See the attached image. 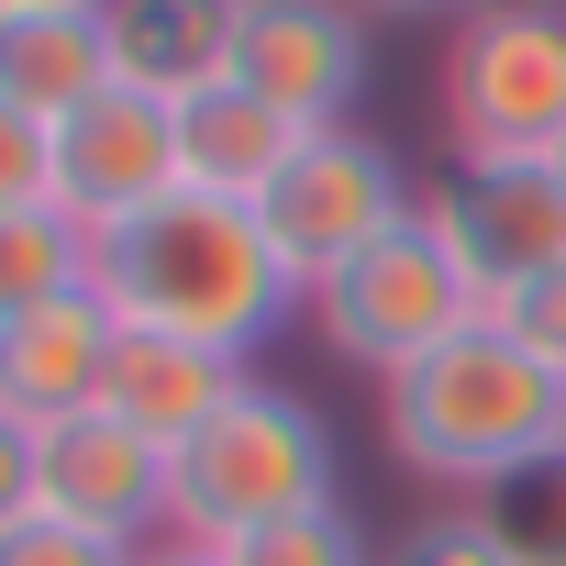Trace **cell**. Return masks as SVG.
Returning a JSON list of instances; mask_svg holds the SVG:
<instances>
[{"label": "cell", "instance_id": "obj_12", "mask_svg": "<svg viewBox=\"0 0 566 566\" xmlns=\"http://www.w3.org/2000/svg\"><path fill=\"white\" fill-rule=\"evenodd\" d=\"M290 156H301V123L277 101H255L244 78H211L178 101V178L211 200H266Z\"/></svg>", "mask_w": 566, "mask_h": 566}, {"label": "cell", "instance_id": "obj_23", "mask_svg": "<svg viewBox=\"0 0 566 566\" xmlns=\"http://www.w3.org/2000/svg\"><path fill=\"white\" fill-rule=\"evenodd\" d=\"M34 511H45V422L0 411V533L34 522Z\"/></svg>", "mask_w": 566, "mask_h": 566}, {"label": "cell", "instance_id": "obj_7", "mask_svg": "<svg viewBox=\"0 0 566 566\" xmlns=\"http://www.w3.org/2000/svg\"><path fill=\"white\" fill-rule=\"evenodd\" d=\"M178 189H189L178 178V101L112 78L101 101H78L56 123V211H78L90 233H123L134 211H156Z\"/></svg>", "mask_w": 566, "mask_h": 566}, {"label": "cell", "instance_id": "obj_22", "mask_svg": "<svg viewBox=\"0 0 566 566\" xmlns=\"http://www.w3.org/2000/svg\"><path fill=\"white\" fill-rule=\"evenodd\" d=\"M489 323H500L511 345H533V356H544V367L566 378V266H544L533 290H511V301H500Z\"/></svg>", "mask_w": 566, "mask_h": 566}, {"label": "cell", "instance_id": "obj_9", "mask_svg": "<svg viewBox=\"0 0 566 566\" xmlns=\"http://www.w3.org/2000/svg\"><path fill=\"white\" fill-rule=\"evenodd\" d=\"M233 78L255 101H277L301 134L345 123L367 90V12L356 0H244L233 23Z\"/></svg>", "mask_w": 566, "mask_h": 566}, {"label": "cell", "instance_id": "obj_15", "mask_svg": "<svg viewBox=\"0 0 566 566\" xmlns=\"http://www.w3.org/2000/svg\"><path fill=\"white\" fill-rule=\"evenodd\" d=\"M233 23H244V0H112V56L134 90L189 101L233 78Z\"/></svg>", "mask_w": 566, "mask_h": 566}, {"label": "cell", "instance_id": "obj_11", "mask_svg": "<svg viewBox=\"0 0 566 566\" xmlns=\"http://www.w3.org/2000/svg\"><path fill=\"white\" fill-rule=\"evenodd\" d=\"M112 356H123V312L101 301V277L23 323H0V411L23 422H67V411H101L112 389Z\"/></svg>", "mask_w": 566, "mask_h": 566}, {"label": "cell", "instance_id": "obj_26", "mask_svg": "<svg viewBox=\"0 0 566 566\" xmlns=\"http://www.w3.org/2000/svg\"><path fill=\"white\" fill-rule=\"evenodd\" d=\"M23 12H112V0H23Z\"/></svg>", "mask_w": 566, "mask_h": 566}, {"label": "cell", "instance_id": "obj_19", "mask_svg": "<svg viewBox=\"0 0 566 566\" xmlns=\"http://www.w3.org/2000/svg\"><path fill=\"white\" fill-rule=\"evenodd\" d=\"M378 566H522V555H511V533L489 522V500H444V511H422Z\"/></svg>", "mask_w": 566, "mask_h": 566}, {"label": "cell", "instance_id": "obj_10", "mask_svg": "<svg viewBox=\"0 0 566 566\" xmlns=\"http://www.w3.org/2000/svg\"><path fill=\"white\" fill-rule=\"evenodd\" d=\"M45 511H67L112 544H145L156 522H178V455L145 444L123 411H67V422H45Z\"/></svg>", "mask_w": 566, "mask_h": 566}, {"label": "cell", "instance_id": "obj_8", "mask_svg": "<svg viewBox=\"0 0 566 566\" xmlns=\"http://www.w3.org/2000/svg\"><path fill=\"white\" fill-rule=\"evenodd\" d=\"M422 222L455 244V266L478 277V301L500 312L511 290H533L544 266H566V189H555V167H444L433 178V200H422Z\"/></svg>", "mask_w": 566, "mask_h": 566}, {"label": "cell", "instance_id": "obj_21", "mask_svg": "<svg viewBox=\"0 0 566 566\" xmlns=\"http://www.w3.org/2000/svg\"><path fill=\"white\" fill-rule=\"evenodd\" d=\"M56 200V123L0 101V211H45Z\"/></svg>", "mask_w": 566, "mask_h": 566}, {"label": "cell", "instance_id": "obj_20", "mask_svg": "<svg viewBox=\"0 0 566 566\" xmlns=\"http://www.w3.org/2000/svg\"><path fill=\"white\" fill-rule=\"evenodd\" d=\"M0 566H145V544H112V533H90L67 511H34V522L0 533Z\"/></svg>", "mask_w": 566, "mask_h": 566}, {"label": "cell", "instance_id": "obj_3", "mask_svg": "<svg viewBox=\"0 0 566 566\" xmlns=\"http://www.w3.org/2000/svg\"><path fill=\"white\" fill-rule=\"evenodd\" d=\"M334 500V422L301 389L244 378L189 444H178V544H233L255 522H290Z\"/></svg>", "mask_w": 566, "mask_h": 566}, {"label": "cell", "instance_id": "obj_17", "mask_svg": "<svg viewBox=\"0 0 566 566\" xmlns=\"http://www.w3.org/2000/svg\"><path fill=\"white\" fill-rule=\"evenodd\" d=\"M211 555H222V566H378V544L356 533L345 500L290 511V522H255V533H233V544H211Z\"/></svg>", "mask_w": 566, "mask_h": 566}, {"label": "cell", "instance_id": "obj_13", "mask_svg": "<svg viewBox=\"0 0 566 566\" xmlns=\"http://www.w3.org/2000/svg\"><path fill=\"white\" fill-rule=\"evenodd\" d=\"M112 78H123L112 12H23V0H0V101H12V112L67 123V112L101 101Z\"/></svg>", "mask_w": 566, "mask_h": 566}, {"label": "cell", "instance_id": "obj_5", "mask_svg": "<svg viewBox=\"0 0 566 566\" xmlns=\"http://www.w3.org/2000/svg\"><path fill=\"white\" fill-rule=\"evenodd\" d=\"M312 323H323V345H334L345 367L400 378V367H422L433 345H455L467 323H489V301H478V277L455 266V244L411 211L400 233H378L367 255H345L323 290H312Z\"/></svg>", "mask_w": 566, "mask_h": 566}, {"label": "cell", "instance_id": "obj_18", "mask_svg": "<svg viewBox=\"0 0 566 566\" xmlns=\"http://www.w3.org/2000/svg\"><path fill=\"white\" fill-rule=\"evenodd\" d=\"M489 522L511 533L522 566H566V455H544V467H522L511 489H489Z\"/></svg>", "mask_w": 566, "mask_h": 566}, {"label": "cell", "instance_id": "obj_4", "mask_svg": "<svg viewBox=\"0 0 566 566\" xmlns=\"http://www.w3.org/2000/svg\"><path fill=\"white\" fill-rule=\"evenodd\" d=\"M444 123L467 167H544L566 145V12L478 0L444 34Z\"/></svg>", "mask_w": 566, "mask_h": 566}, {"label": "cell", "instance_id": "obj_25", "mask_svg": "<svg viewBox=\"0 0 566 566\" xmlns=\"http://www.w3.org/2000/svg\"><path fill=\"white\" fill-rule=\"evenodd\" d=\"M145 566H222V555H211V544H156Z\"/></svg>", "mask_w": 566, "mask_h": 566}, {"label": "cell", "instance_id": "obj_14", "mask_svg": "<svg viewBox=\"0 0 566 566\" xmlns=\"http://www.w3.org/2000/svg\"><path fill=\"white\" fill-rule=\"evenodd\" d=\"M233 389H244V356H211V345H189V334H134V323H123V356H112L101 411H123L145 444L178 455Z\"/></svg>", "mask_w": 566, "mask_h": 566}, {"label": "cell", "instance_id": "obj_28", "mask_svg": "<svg viewBox=\"0 0 566 566\" xmlns=\"http://www.w3.org/2000/svg\"><path fill=\"white\" fill-rule=\"evenodd\" d=\"M533 12H566V0H533Z\"/></svg>", "mask_w": 566, "mask_h": 566}, {"label": "cell", "instance_id": "obj_24", "mask_svg": "<svg viewBox=\"0 0 566 566\" xmlns=\"http://www.w3.org/2000/svg\"><path fill=\"white\" fill-rule=\"evenodd\" d=\"M356 12H389V23H433V12H478V0H356Z\"/></svg>", "mask_w": 566, "mask_h": 566}, {"label": "cell", "instance_id": "obj_27", "mask_svg": "<svg viewBox=\"0 0 566 566\" xmlns=\"http://www.w3.org/2000/svg\"><path fill=\"white\" fill-rule=\"evenodd\" d=\"M544 167H555V189H566V145H555V156H544Z\"/></svg>", "mask_w": 566, "mask_h": 566}, {"label": "cell", "instance_id": "obj_2", "mask_svg": "<svg viewBox=\"0 0 566 566\" xmlns=\"http://www.w3.org/2000/svg\"><path fill=\"white\" fill-rule=\"evenodd\" d=\"M378 433L411 478H433L455 500H489L522 467L566 455V378L533 345H511L500 323H467L422 367L378 378Z\"/></svg>", "mask_w": 566, "mask_h": 566}, {"label": "cell", "instance_id": "obj_16", "mask_svg": "<svg viewBox=\"0 0 566 566\" xmlns=\"http://www.w3.org/2000/svg\"><path fill=\"white\" fill-rule=\"evenodd\" d=\"M90 277H101V233L78 211H56V200L45 211H0V323L90 290Z\"/></svg>", "mask_w": 566, "mask_h": 566}, {"label": "cell", "instance_id": "obj_6", "mask_svg": "<svg viewBox=\"0 0 566 566\" xmlns=\"http://www.w3.org/2000/svg\"><path fill=\"white\" fill-rule=\"evenodd\" d=\"M255 211H266L277 255H290V277H301V290H323L345 255H367L378 233L411 222V178H400V156H389L378 134L323 123V134H301V156L277 167V189H266Z\"/></svg>", "mask_w": 566, "mask_h": 566}, {"label": "cell", "instance_id": "obj_1", "mask_svg": "<svg viewBox=\"0 0 566 566\" xmlns=\"http://www.w3.org/2000/svg\"><path fill=\"white\" fill-rule=\"evenodd\" d=\"M101 301L134 334H189L211 356H255L312 290L290 277V255H277L255 200L178 189V200L134 211L123 233H101Z\"/></svg>", "mask_w": 566, "mask_h": 566}]
</instances>
